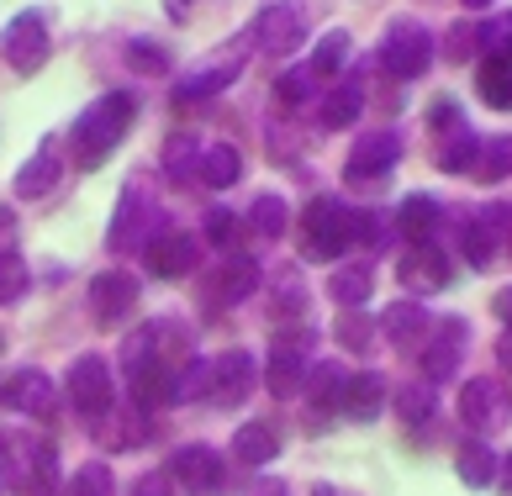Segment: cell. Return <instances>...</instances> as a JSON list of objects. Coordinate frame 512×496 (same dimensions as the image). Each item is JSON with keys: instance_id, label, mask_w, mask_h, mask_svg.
<instances>
[{"instance_id": "6da1fadb", "label": "cell", "mask_w": 512, "mask_h": 496, "mask_svg": "<svg viewBox=\"0 0 512 496\" xmlns=\"http://www.w3.org/2000/svg\"><path fill=\"white\" fill-rule=\"evenodd\" d=\"M132 117H138V101H132L127 90H106L101 101H90L80 111V122L69 127L74 164H80V169H101L111 159V148L132 132Z\"/></svg>"}, {"instance_id": "7a4b0ae2", "label": "cell", "mask_w": 512, "mask_h": 496, "mask_svg": "<svg viewBox=\"0 0 512 496\" xmlns=\"http://www.w3.org/2000/svg\"><path fill=\"white\" fill-rule=\"evenodd\" d=\"M301 243H307V259H344V248L359 243V212L333 196H317L301 217Z\"/></svg>"}, {"instance_id": "3957f363", "label": "cell", "mask_w": 512, "mask_h": 496, "mask_svg": "<svg viewBox=\"0 0 512 496\" xmlns=\"http://www.w3.org/2000/svg\"><path fill=\"white\" fill-rule=\"evenodd\" d=\"M159 233H164V227H159L154 190H148L143 180H132V185L122 190V201H117V217H111V227H106V248L127 254V248H148Z\"/></svg>"}, {"instance_id": "277c9868", "label": "cell", "mask_w": 512, "mask_h": 496, "mask_svg": "<svg viewBox=\"0 0 512 496\" xmlns=\"http://www.w3.org/2000/svg\"><path fill=\"white\" fill-rule=\"evenodd\" d=\"M0 53H6V64H11L16 74H37V69H43L48 53H53L48 11H43V6L16 11L11 22H6V37H0Z\"/></svg>"}, {"instance_id": "5b68a950", "label": "cell", "mask_w": 512, "mask_h": 496, "mask_svg": "<svg viewBox=\"0 0 512 496\" xmlns=\"http://www.w3.org/2000/svg\"><path fill=\"white\" fill-rule=\"evenodd\" d=\"M433 59V37L423 22H412V16H396V22H386L381 32V64L386 74H396V80H417V74L428 69Z\"/></svg>"}, {"instance_id": "8992f818", "label": "cell", "mask_w": 512, "mask_h": 496, "mask_svg": "<svg viewBox=\"0 0 512 496\" xmlns=\"http://www.w3.org/2000/svg\"><path fill=\"white\" fill-rule=\"evenodd\" d=\"M249 37H238V43H227L222 53H212V59H201L191 74H180L175 80V101H206V95L227 90L243 74V64H249Z\"/></svg>"}, {"instance_id": "52a82bcc", "label": "cell", "mask_w": 512, "mask_h": 496, "mask_svg": "<svg viewBox=\"0 0 512 496\" xmlns=\"http://www.w3.org/2000/svg\"><path fill=\"white\" fill-rule=\"evenodd\" d=\"M69 402L80 407L90 423H101V417L111 412V402H117V386H111V365L101 354H80L69 365V380H64Z\"/></svg>"}, {"instance_id": "ba28073f", "label": "cell", "mask_w": 512, "mask_h": 496, "mask_svg": "<svg viewBox=\"0 0 512 496\" xmlns=\"http://www.w3.org/2000/svg\"><path fill=\"white\" fill-rule=\"evenodd\" d=\"M460 417L476 433H497L512 423V391L497 375H476L470 386H460Z\"/></svg>"}, {"instance_id": "9c48e42d", "label": "cell", "mask_w": 512, "mask_h": 496, "mask_svg": "<svg viewBox=\"0 0 512 496\" xmlns=\"http://www.w3.org/2000/svg\"><path fill=\"white\" fill-rule=\"evenodd\" d=\"M301 32H307V16H301L291 0H280V6H264L254 22H249V48L254 53H270V59H286L291 48H301Z\"/></svg>"}, {"instance_id": "30bf717a", "label": "cell", "mask_w": 512, "mask_h": 496, "mask_svg": "<svg viewBox=\"0 0 512 496\" xmlns=\"http://www.w3.org/2000/svg\"><path fill=\"white\" fill-rule=\"evenodd\" d=\"M307 343H312L307 328H301V333H275L270 359H264V386H270L275 396H296V391L312 380V370H307Z\"/></svg>"}, {"instance_id": "8fae6325", "label": "cell", "mask_w": 512, "mask_h": 496, "mask_svg": "<svg viewBox=\"0 0 512 496\" xmlns=\"http://www.w3.org/2000/svg\"><path fill=\"white\" fill-rule=\"evenodd\" d=\"M85 301H90V317H96L101 328H122L127 312L138 307V280H132L127 270H101L96 280H90Z\"/></svg>"}, {"instance_id": "7c38bea8", "label": "cell", "mask_w": 512, "mask_h": 496, "mask_svg": "<svg viewBox=\"0 0 512 496\" xmlns=\"http://www.w3.org/2000/svg\"><path fill=\"white\" fill-rule=\"evenodd\" d=\"M169 481L185 486L191 496H212L222 486V460H217V449H206V444H180L175 454H169Z\"/></svg>"}, {"instance_id": "4fadbf2b", "label": "cell", "mask_w": 512, "mask_h": 496, "mask_svg": "<svg viewBox=\"0 0 512 496\" xmlns=\"http://www.w3.org/2000/svg\"><path fill=\"white\" fill-rule=\"evenodd\" d=\"M396 159H402V138L391 127H375V132H359L354 148H349V175L354 180H375V175H391Z\"/></svg>"}, {"instance_id": "5bb4252c", "label": "cell", "mask_w": 512, "mask_h": 496, "mask_svg": "<svg viewBox=\"0 0 512 496\" xmlns=\"http://www.w3.org/2000/svg\"><path fill=\"white\" fill-rule=\"evenodd\" d=\"M254 291H259V264L249 254H227L212 270V280H206V301H212V307H238V301H249Z\"/></svg>"}, {"instance_id": "9a60e30c", "label": "cell", "mask_w": 512, "mask_h": 496, "mask_svg": "<svg viewBox=\"0 0 512 496\" xmlns=\"http://www.w3.org/2000/svg\"><path fill=\"white\" fill-rule=\"evenodd\" d=\"M465 322L460 317H444L439 328L428 333L423 343V380H449L454 370H460V354H465Z\"/></svg>"}, {"instance_id": "2e32d148", "label": "cell", "mask_w": 512, "mask_h": 496, "mask_svg": "<svg viewBox=\"0 0 512 496\" xmlns=\"http://www.w3.org/2000/svg\"><path fill=\"white\" fill-rule=\"evenodd\" d=\"M143 259H148V270H154L159 280H175V275H191L196 264H201V243L191 233H164L143 248Z\"/></svg>"}, {"instance_id": "e0dca14e", "label": "cell", "mask_w": 512, "mask_h": 496, "mask_svg": "<svg viewBox=\"0 0 512 496\" xmlns=\"http://www.w3.org/2000/svg\"><path fill=\"white\" fill-rule=\"evenodd\" d=\"M59 175H64V154H59V143H43L37 154L22 164V175H16V201H48L53 190H59Z\"/></svg>"}, {"instance_id": "ac0fdd59", "label": "cell", "mask_w": 512, "mask_h": 496, "mask_svg": "<svg viewBox=\"0 0 512 496\" xmlns=\"http://www.w3.org/2000/svg\"><path fill=\"white\" fill-rule=\"evenodd\" d=\"M0 407L27 412V417H48L53 412V386L43 370H11L0 380Z\"/></svg>"}, {"instance_id": "d6986e66", "label": "cell", "mask_w": 512, "mask_h": 496, "mask_svg": "<svg viewBox=\"0 0 512 496\" xmlns=\"http://www.w3.org/2000/svg\"><path fill=\"white\" fill-rule=\"evenodd\" d=\"M249 386H254V354L227 349L222 359H212V396H206V402L238 407L243 396H249Z\"/></svg>"}, {"instance_id": "ffe728a7", "label": "cell", "mask_w": 512, "mask_h": 496, "mask_svg": "<svg viewBox=\"0 0 512 496\" xmlns=\"http://www.w3.org/2000/svg\"><path fill=\"white\" fill-rule=\"evenodd\" d=\"M396 280H402L407 291H417V296L444 291V285H449V259H444L433 243H417L412 254H407L402 264H396Z\"/></svg>"}, {"instance_id": "44dd1931", "label": "cell", "mask_w": 512, "mask_h": 496, "mask_svg": "<svg viewBox=\"0 0 512 496\" xmlns=\"http://www.w3.org/2000/svg\"><path fill=\"white\" fill-rule=\"evenodd\" d=\"M32 454H37V438L0 428V496H6L11 486H22V481H27V470H32Z\"/></svg>"}, {"instance_id": "7402d4cb", "label": "cell", "mask_w": 512, "mask_h": 496, "mask_svg": "<svg viewBox=\"0 0 512 496\" xmlns=\"http://www.w3.org/2000/svg\"><path fill=\"white\" fill-rule=\"evenodd\" d=\"M386 407V380L381 375H349V386H344V407L338 412H349L354 423H370V417H381Z\"/></svg>"}, {"instance_id": "603a6c76", "label": "cell", "mask_w": 512, "mask_h": 496, "mask_svg": "<svg viewBox=\"0 0 512 496\" xmlns=\"http://www.w3.org/2000/svg\"><path fill=\"white\" fill-rule=\"evenodd\" d=\"M381 328H386V338L396 343V349H417V338H428L433 322H428V312L417 307V301H402V307H386Z\"/></svg>"}, {"instance_id": "cb8c5ba5", "label": "cell", "mask_w": 512, "mask_h": 496, "mask_svg": "<svg viewBox=\"0 0 512 496\" xmlns=\"http://www.w3.org/2000/svg\"><path fill=\"white\" fill-rule=\"evenodd\" d=\"M238 180H243V154H238V148L233 143H206L201 148V185L227 190Z\"/></svg>"}, {"instance_id": "d4e9b609", "label": "cell", "mask_w": 512, "mask_h": 496, "mask_svg": "<svg viewBox=\"0 0 512 496\" xmlns=\"http://www.w3.org/2000/svg\"><path fill=\"white\" fill-rule=\"evenodd\" d=\"M439 217H444V206H439V196H407L402 201V212H396V227L412 238V243H428L433 238V227H439Z\"/></svg>"}, {"instance_id": "484cf974", "label": "cell", "mask_w": 512, "mask_h": 496, "mask_svg": "<svg viewBox=\"0 0 512 496\" xmlns=\"http://www.w3.org/2000/svg\"><path fill=\"white\" fill-rule=\"evenodd\" d=\"M476 90H481L486 106L512 111V59H502V53H486L481 74H476Z\"/></svg>"}, {"instance_id": "4316f807", "label": "cell", "mask_w": 512, "mask_h": 496, "mask_svg": "<svg viewBox=\"0 0 512 496\" xmlns=\"http://www.w3.org/2000/svg\"><path fill=\"white\" fill-rule=\"evenodd\" d=\"M476 164H481V138L470 127L449 132V138L439 143V169H444V175H470Z\"/></svg>"}, {"instance_id": "83f0119b", "label": "cell", "mask_w": 512, "mask_h": 496, "mask_svg": "<svg viewBox=\"0 0 512 496\" xmlns=\"http://www.w3.org/2000/svg\"><path fill=\"white\" fill-rule=\"evenodd\" d=\"M370 285H375L370 264H338V270H333V280H328V296H333L344 312H354L359 301L370 296Z\"/></svg>"}, {"instance_id": "f1b7e54d", "label": "cell", "mask_w": 512, "mask_h": 496, "mask_svg": "<svg viewBox=\"0 0 512 496\" xmlns=\"http://www.w3.org/2000/svg\"><path fill=\"white\" fill-rule=\"evenodd\" d=\"M233 454L243 465H270L280 454V438H275V428H264V423H243L233 433Z\"/></svg>"}, {"instance_id": "f546056e", "label": "cell", "mask_w": 512, "mask_h": 496, "mask_svg": "<svg viewBox=\"0 0 512 496\" xmlns=\"http://www.w3.org/2000/svg\"><path fill=\"white\" fill-rule=\"evenodd\" d=\"M201 148H206V143H196L191 132H175V138L164 143V169H169L180 185H185V180H201Z\"/></svg>"}, {"instance_id": "4dcf8cb0", "label": "cell", "mask_w": 512, "mask_h": 496, "mask_svg": "<svg viewBox=\"0 0 512 496\" xmlns=\"http://www.w3.org/2000/svg\"><path fill=\"white\" fill-rule=\"evenodd\" d=\"M344 386H349L344 365H317L312 380H307V396L317 402V412H338L344 407Z\"/></svg>"}, {"instance_id": "1f68e13d", "label": "cell", "mask_w": 512, "mask_h": 496, "mask_svg": "<svg viewBox=\"0 0 512 496\" xmlns=\"http://www.w3.org/2000/svg\"><path fill=\"white\" fill-rule=\"evenodd\" d=\"M359 106H365V90H359V80H349L344 90H333L328 101H322V127H328V132L354 127L359 122Z\"/></svg>"}, {"instance_id": "d6a6232c", "label": "cell", "mask_w": 512, "mask_h": 496, "mask_svg": "<svg viewBox=\"0 0 512 496\" xmlns=\"http://www.w3.org/2000/svg\"><path fill=\"white\" fill-rule=\"evenodd\" d=\"M454 470H460L465 486H491V475H497V454L476 438V444H465L460 454H454Z\"/></svg>"}, {"instance_id": "836d02e7", "label": "cell", "mask_w": 512, "mask_h": 496, "mask_svg": "<svg viewBox=\"0 0 512 496\" xmlns=\"http://www.w3.org/2000/svg\"><path fill=\"white\" fill-rule=\"evenodd\" d=\"M349 32L344 27H333V32H322V43L312 48V59H307V69L317 74V80H322V74H338V69H344V59H349Z\"/></svg>"}, {"instance_id": "e575fe53", "label": "cell", "mask_w": 512, "mask_h": 496, "mask_svg": "<svg viewBox=\"0 0 512 496\" xmlns=\"http://www.w3.org/2000/svg\"><path fill=\"white\" fill-rule=\"evenodd\" d=\"M286 201H280L275 196V190H264V196H254V206H249V227H254V233L259 238H280V233H286Z\"/></svg>"}, {"instance_id": "d590c367", "label": "cell", "mask_w": 512, "mask_h": 496, "mask_svg": "<svg viewBox=\"0 0 512 496\" xmlns=\"http://www.w3.org/2000/svg\"><path fill=\"white\" fill-rule=\"evenodd\" d=\"M201 396H212V365L206 359H185L175 370V396L169 402H201Z\"/></svg>"}, {"instance_id": "8d00e7d4", "label": "cell", "mask_w": 512, "mask_h": 496, "mask_svg": "<svg viewBox=\"0 0 512 496\" xmlns=\"http://www.w3.org/2000/svg\"><path fill=\"white\" fill-rule=\"evenodd\" d=\"M69 496H117V475L106 460H85L69 481Z\"/></svg>"}, {"instance_id": "74e56055", "label": "cell", "mask_w": 512, "mask_h": 496, "mask_svg": "<svg viewBox=\"0 0 512 496\" xmlns=\"http://www.w3.org/2000/svg\"><path fill=\"white\" fill-rule=\"evenodd\" d=\"M27 285H32V275H27L22 254H16V248H0V307L22 301V296H27Z\"/></svg>"}, {"instance_id": "f35d334b", "label": "cell", "mask_w": 512, "mask_h": 496, "mask_svg": "<svg viewBox=\"0 0 512 496\" xmlns=\"http://www.w3.org/2000/svg\"><path fill=\"white\" fill-rule=\"evenodd\" d=\"M460 248H465V259L476 264V270H486V264L497 259V233H491V222H465Z\"/></svg>"}, {"instance_id": "ab89813d", "label": "cell", "mask_w": 512, "mask_h": 496, "mask_svg": "<svg viewBox=\"0 0 512 496\" xmlns=\"http://www.w3.org/2000/svg\"><path fill=\"white\" fill-rule=\"evenodd\" d=\"M312 85H317L312 69H286V74L275 80V101H280V106H307V101H312Z\"/></svg>"}, {"instance_id": "60d3db41", "label": "cell", "mask_w": 512, "mask_h": 496, "mask_svg": "<svg viewBox=\"0 0 512 496\" xmlns=\"http://www.w3.org/2000/svg\"><path fill=\"white\" fill-rule=\"evenodd\" d=\"M476 175H481V180H502V175H512V138H507V132H502V138H491V143H481Z\"/></svg>"}, {"instance_id": "b9f144b4", "label": "cell", "mask_w": 512, "mask_h": 496, "mask_svg": "<svg viewBox=\"0 0 512 496\" xmlns=\"http://www.w3.org/2000/svg\"><path fill=\"white\" fill-rule=\"evenodd\" d=\"M375 328H381V322H370V317H359V312H344L338 317V343H344V349H354V354H365L370 343H375Z\"/></svg>"}, {"instance_id": "7bdbcfd3", "label": "cell", "mask_w": 512, "mask_h": 496, "mask_svg": "<svg viewBox=\"0 0 512 496\" xmlns=\"http://www.w3.org/2000/svg\"><path fill=\"white\" fill-rule=\"evenodd\" d=\"M396 407H402L407 423H423V417H433V391H428V380H423V386H407L402 396H396Z\"/></svg>"}, {"instance_id": "ee69618b", "label": "cell", "mask_w": 512, "mask_h": 496, "mask_svg": "<svg viewBox=\"0 0 512 496\" xmlns=\"http://www.w3.org/2000/svg\"><path fill=\"white\" fill-rule=\"evenodd\" d=\"M470 53H481V27L454 22V27H449V59H454V64H465Z\"/></svg>"}, {"instance_id": "f6af8a7d", "label": "cell", "mask_w": 512, "mask_h": 496, "mask_svg": "<svg viewBox=\"0 0 512 496\" xmlns=\"http://www.w3.org/2000/svg\"><path fill=\"white\" fill-rule=\"evenodd\" d=\"M481 53H502V59H512V11L497 16L491 27H481Z\"/></svg>"}, {"instance_id": "bcb514c9", "label": "cell", "mask_w": 512, "mask_h": 496, "mask_svg": "<svg viewBox=\"0 0 512 496\" xmlns=\"http://www.w3.org/2000/svg\"><path fill=\"white\" fill-rule=\"evenodd\" d=\"M270 301H275V317H307V291L296 280H280V291Z\"/></svg>"}, {"instance_id": "7dc6e473", "label": "cell", "mask_w": 512, "mask_h": 496, "mask_svg": "<svg viewBox=\"0 0 512 496\" xmlns=\"http://www.w3.org/2000/svg\"><path fill=\"white\" fill-rule=\"evenodd\" d=\"M127 64L143 69V74H169V59H164L154 43H127Z\"/></svg>"}, {"instance_id": "c3c4849f", "label": "cell", "mask_w": 512, "mask_h": 496, "mask_svg": "<svg viewBox=\"0 0 512 496\" xmlns=\"http://www.w3.org/2000/svg\"><path fill=\"white\" fill-rule=\"evenodd\" d=\"M132 496H175V481H169V470H148L132 481Z\"/></svg>"}, {"instance_id": "681fc988", "label": "cell", "mask_w": 512, "mask_h": 496, "mask_svg": "<svg viewBox=\"0 0 512 496\" xmlns=\"http://www.w3.org/2000/svg\"><path fill=\"white\" fill-rule=\"evenodd\" d=\"M433 127H439L444 138H449V132H460V127H465V122H460V106H454L449 95H444V101H433Z\"/></svg>"}, {"instance_id": "f907efd6", "label": "cell", "mask_w": 512, "mask_h": 496, "mask_svg": "<svg viewBox=\"0 0 512 496\" xmlns=\"http://www.w3.org/2000/svg\"><path fill=\"white\" fill-rule=\"evenodd\" d=\"M206 238H212V243H233V212H222V206H217V212H206Z\"/></svg>"}, {"instance_id": "816d5d0a", "label": "cell", "mask_w": 512, "mask_h": 496, "mask_svg": "<svg viewBox=\"0 0 512 496\" xmlns=\"http://www.w3.org/2000/svg\"><path fill=\"white\" fill-rule=\"evenodd\" d=\"M497 359H502V370L512 375V328H507V333L497 338Z\"/></svg>"}, {"instance_id": "f5cc1de1", "label": "cell", "mask_w": 512, "mask_h": 496, "mask_svg": "<svg viewBox=\"0 0 512 496\" xmlns=\"http://www.w3.org/2000/svg\"><path fill=\"white\" fill-rule=\"evenodd\" d=\"M502 491L512 496V454H507V460H502Z\"/></svg>"}, {"instance_id": "db71d44e", "label": "cell", "mask_w": 512, "mask_h": 496, "mask_svg": "<svg viewBox=\"0 0 512 496\" xmlns=\"http://www.w3.org/2000/svg\"><path fill=\"white\" fill-rule=\"evenodd\" d=\"M259 496H286V486H280V481H264V486H259Z\"/></svg>"}, {"instance_id": "11a10c76", "label": "cell", "mask_w": 512, "mask_h": 496, "mask_svg": "<svg viewBox=\"0 0 512 496\" xmlns=\"http://www.w3.org/2000/svg\"><path fill=\"white\" fill-rule=\"evenodd\" d=\"M502 227H507V248H512V206H507V212H502Z\"/></svg>"}, {"instance_id": "9f6ffc18", "label": "cell", "mask_w": 512, "mask_h": 496, "mask_svg": "<svg viewBox=\"0 0 512 496\" xmlns=\"http://www.w3.org/2000/svg\"><path fill=\"white\" fill-rule=\"evenodd\" d=\"M465 6H470V11H486V6H491V0H465Z\"/></svg>"}, {"instance_id": "6f0895ef", "label": "cell", "mask_w": 512, "mask_h": 496, "mask_svg": "<svg viewBox=\"0 0 512 496\" xmlns=\"http://www.w3.org/2000/svg\"><path fill=\"white\" fill-rule=\"evenodd\" d=\"M0 349H6V333H0Z\"/></svg>"}]
</instances>
